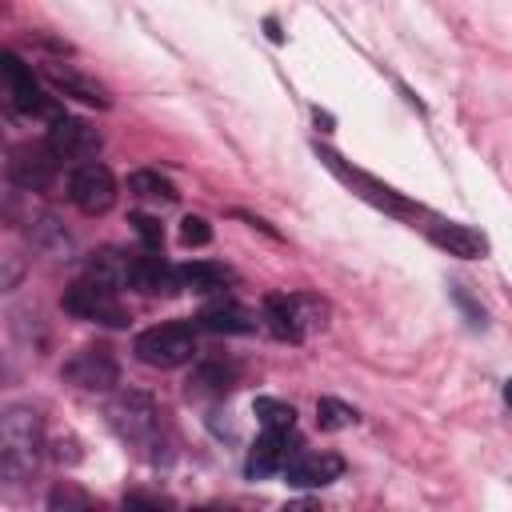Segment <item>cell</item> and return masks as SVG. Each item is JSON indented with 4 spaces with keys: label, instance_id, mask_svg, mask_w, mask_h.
I'll return each instance as SVG.
<instances>
[{
    "label": "cell",
    "instance_id": "obj_1",
    "mask_svg": "<svg viewBox=\"0 0 512 512\" xmlns=\"http://www.w3.org/2000/svg\"><path fill=\"white\" fill-rule=\"evenodd\" d=\"M44 460V424H40V412L24 408V404H12L4 408L0 416V472L20 484L28 476H36Z\"/></svg>",
    "mask_w": 512,
    "mask_h": 512
},
{
    "label": "cell",
    "instance_id": "obj_2",
    "mask_svg": "<svg viewBox=\"0 0 512 512\" xmlns=\"http://www.w3.org/2000/svg\"><path fill=\"white\" fill-rule=\"evenodd\" d=\"M260 320L268 324V332L276 340L300 344L312 332H324L328 328V300H320L312 292H292V296H276L272 292V296H264Z\"/></svg>",
    "mask_w": 512,
    "mask_h": 512
},
{
    "label": "cell",
    "instance_id": "obj_3",
    "mask_svg": "<svg viewBox=\"0 0 512 512\" xmlns=\"http://www.w3.org/2000/svg\"><path fill=\"white\" fill-rule=\"evenodd\" d=\"M104 416H108L112 432H116L128 448H140V452H144V448L156 444L160 412H156V400H152L148 392H140V388H124V392H116Z\"/></svg>",
    "mask_w": 512,
    "mask_h": 512
},
{
    "label": "cell",
    "instance_id": "obj_4",
    "mask_svg": "<svg viewBox=\"0 0 512 512\" xmlns=\"http://www.w3.org/2000/svg\"><path fill=\"white\" fill-rule=\"evenodd\" d=\"M132 352H136V360L148 364V368H180V364H188L192 352H196V332H192V324H184V320L152 324V328H144V332L132 340Z\"/></svg>",
    "mask_w": 512,
    "mask_h": 512
},
{
    "label": "cell",
    "instance_id": "obj_5",
    "mask_svg": "<svg viewBox=\"0 0 512 512\" xmlns=\"http://www.w3.org/2000/svg\"><path fill=\"white\" fill-rule=\"evenodd\" d=\"M4 104H8V112H16V116H40V120H60L64 112H60V104L40 88V80L32 76V68L16 56V52H4Z\"/></svg>",
    "mask_w": 512,
    "mask_h": 512
},
{
    "label": "cell",
    "instance_id": "obj_6",
    "mask_svg": "<svg viewBox=\"0 0 512 512\" xmlns=\"http://www.w3.org/2000/svg\"><path fill=\"white\" fill-rule=\"evenodd\" d=\"M64 312H72V316H80V320H92V324H108V328H124V324H128V312H124L116 288H108V284H100V280H92V276L68 284V292H64Z\"/></svg>",
    "mask_w": 512,
    "mask_h": 512
},
{
    "label": "cell",
    "instance_id": "obj_7",
    "mask_svg": "<svg viewBox=\"0 0 512 512\" xmlns=\"http://www.w3.org/2000/svg\"><path fill=\"white\" fill-rule=\"evenodd\" d=\"M316 156H320V160H324V164H328V168H332V172H336L352 192H360L368 204H376V208H384V212H392V216H416V212H420V208H416V204H408L396 188L380 184L376 176H368V172H360V168H348L332 148H320V144H316Z\"/></svg>",
    "mask_w": 512,
    "mask_h": 512
},
{
    "label": "cell",
    "instance_id": "obj_8",
    "mask_svg": "<svg viewBox=\"0 0 512 512\" xmlns=\"http://www.w3.org/2000/svg\"><path fill=\"white\" fill-rule=\"evenodd\" d=\"M60 376L84 392H108L120 380V364L112 356L108 344H84L80 352H72L60 368Z\"/></svg>",
    "mask_w": 512,
    "mask_h": 512
},
{
    "label": "cell",
    "instance_id": "obj_9",
    "mask_svg": "<svg viewBox=\"0 0 512 512\" xmlns=\"http://www.w3.org/2000/svg\"><path fill=\"white\" fill-rule=\"evenodd\" d=\"M68 200L84 212V216H104L116 204V176L104 164H80L68 176Z\"/></svg>",
    "mask_w": 512,
    "mask_h": 512
},
{
    "label": "cell",
    "instance_id": "obj_10",
    "mask_svg": "<svg viewBox=\"0 0 512 512\" xmlns=\"http://www.w3.org/2000/svg\"><path fill=\"white\" fill-rule=\"evenodd\" d=\"M300 452V440H296V428H264V436L248 448V460H244V476L248 480H264L280 468H288V460Z\"/></svg>",
    "mask_w": 512,
    "mask_h": 512
},
{
    "label": "cell",
    "instance_id": "obj_11",
    "mask_svg": "<svg viewBox=\"0 0 512 512\" xmlns=\"http://www.w3.org/2000/svg\"><path fill=\"white\" fill-rule=\"evenodd\" d=\"M56 156L48 144H20L8 156V180L24 192H48L56 180Z\"/></svg>",
    "mask_w": 512,
    "mask_h": 512
},
{
    "label": "cell",
    "instance_id": "obj_12",
    "mask_svg": "<svg viewBox=\"0 0 512 512\" xmlns=\"http://www.w3.org/2000/svg\"><path fill=\"white\" fill-rule=\"evenodd\" d=\"M44 144L52 148L56 160H88V156H96V148H100V132H96L88 120L60 116V120L48 124Z\"/></svg>",
    "mask_w": 512,
    "mask_h": 512
},
{
    "label": "cell",
    "instance_id": "obj_13",
    "mask_svg": "<svg viewBox=\"0 0 512 512\" xmlns=\"http://www.w3.org/2000/svg\"><path fill=\"white\" fill-rule=\"evenodd\" d=\"M236 384H240V364L216 356V360H200V364L188 372L184 396H188V400H220V396H228Z\"/></svg>",
    "mask_w": 512,
    "mask_h": 512
},
{
    "label": "cell",
    "instance_id": "obj_14",
    "mask_svg": "<svg viewBox=\"0 0 512 512\" xmlns=\"http://www.w3.org/2000/svg\"><path fill=\"white\" fill-rule=\"evenodd\" d=\"M128 288H136L144 296H176L184 284H180V268H172L160 252H144V256H132Z\"/></svg>",
    "mask_w": 512,
    "mask_h": 512
},
{
    "label": "cell",
    "instance_id": "obj_15",
    "mask_svg": "<svg viewBox=\"0 0 512 512\" xmlns=\"http://www.w3.org/2000/svg\"><path fill=\"white\" fill-rule=\"evenodd\" d=\"M340 472H344V460L336 452H296L284 468L292 488H324L340 480Z\"/></svg>",
    "mask_w": 512,
    "mask_h": 512
},
{
    "label": "cell",
    "instance_id": "obj_16",
    "mask_svg": "<svg viewBox=\"0 0 512 512\" xmlns=\"http://www.w3.org/2000/svg\"><path fill=\"white\" fill-rule=\"evenodd\" d=\"M428 240L448 252V256H460V260H484L488 256V236L468 228V224H452V220H436L428 228Z\"/></svg>",
    "mask_w": 512,
    "mask_h": 512
},
{
    "label": "cell",
    "instance_id": "obj_17",
    "mask_svg": "<svg viewBox=\"0 0 512 512\" xmlns=\"http://www.w3.org/2000/svg\"><path fill=\"white\" fill-rule=\"evenodd\" d=\"M196 324H200L204 332H216V336H248V332L260 328L256 312H248V308L236 304V300H216V304H208V308L196 316Z\"/></svg>",
    "mask_w": 512,
    "mask_h": 512
},
{
    "label": "cell",
    "instance_id": "obj_18",
    "mask_svg": "<svg viewBox=\"0 0 512 512\" xmlns=\"http://www.w3.org/2000/svg\"><path fill=\"white\" fill-rule=\"evenodd\" d=\"M28 240H32V248H36L40 256H48V260H72V256H76V244H72L68 228H64L52 212H44V216H36V220L28 224Z\"/></svg>",
    "mask_w": 512,
    "mask_h": 512
},
{
    "label": "cell",
    "instance_id": "obj_19",
    "mask_svg": "<svg viewBox=\"0 0 512 512\" xmlns=\"http://www.w3.org/2000/svg\"><path fill=\"white\" fill-rule=\"evenodd\" d=\"M44 76H48V84H56L64 96H76V100H84V104H96V108H108L112 100H108V92H104V84H96L92 76H80L76 68H60V64H48L44 68Z\"/></svg>",
    "mask_w": 512,
    "mask_h": 512
},
{
    "label": "cell",
    "instance_id": "obj_20",
    "mask_svg": "<svg viewBox=\"0 0 512 512\" xmlns=\"http://www.w3.org/2000/svg\"><path fill=\"white\" fill-rule=\"evenodd\" d=\"M180 284L188 292L212 296V292H224L232 284V268L216 264V260H188V264H180Z\"/></svg>",
    "mask_w": 512,
    "mask_h": 512
},
{
    "label": "cell",
    "instance_id": "obj_21",
    "mask_svg": "<svg viewBox=\"0 0 512 512\" xmlns=\"http://www.w3.org/2000/svg\"><path fill=\"white\" fill-rule=\"evenodd\" d=\"M128 272H132V256H128V252H120V248H100V252L88 256V272H84V276H92V280H100V284H108V288H124V284H128Z\"/></svg>",
    "mask_w": 512,
    "mask_h": 512
},
{
    "label": "cell",
    "instance_id": "obj_22",
    "mask_svg": "<svg viewBox=\"0 0 512 512\" xmlns=\"http://www.w3.org/2000/svg\"><path fill=\"white\" fill-rule=\"evenodd\" d=\"M128 192H132L136 200H148V204H176V200H180L176 184H172L168 176H160L156 168L132 172V176H128Z\"/></svg>",
    "mask_w": 512,
    "mask_h": 512
},
{
    "label": "cell",
    "instance_id": "obj_23",
    "mask_svg": "<svg viewBox=\"0 0 512 512\" xmlns=\"http://www.w3.org/2000/svg\"><path fill=\"white\" fill-rule=\"evenodd\" d=\"M252 412H256V420H260L264 428H296V408H292L288 400H276V396H256Z\"/></svg>",
    "mask_w": 512,
    "mask_h": 512
},
{
    "label": "cell",
    "instance_id": "obj_24",
    "mask_svg": "<svg viewBox=\"0 0 512 512\" xmlns=\"http://www.w3.org/2000/svg\"><path fill=\"white\" fill-rule=\"evenodd\" d=\"M316 424H320L324 432H340V428L356 424V408L344 404V400H336V396H320V400H316Z\"/></svg>",
    "mask_w": 512,
    "mask_h": 512
},
{
    "label": "cell",
    "instance_id": "obj_25",
    "mask_svg": "<svg viewBox=\"0 0 512 512\" xmlns=\"http://www.w3.org/2000/svg\"><path fill=\"white\" fill-rule=\"evenodd\" d=\"M96 500L84 492V488H76V484H56L52 492H48V508L52 512H60V508H92Z\"/></svg>",
    "mask_w": 512,
    "mask_h": 512
},
{
    "label": "cell",
    "instance_id": "obj_26",
    "mask_svg": "<svg viewBox=\"0 0 512 512\" xmlns=\"http://www.w3.org/2000/svg\"><path fill=\"white\" fill-rule=\"evenodd\" d=\"M128 224L136 228V236L144 240V248H148V252H160V248H164V228H160V220H156V216L132 212V216H128Z\"/></svg>",
    "mask_w": 512,
    "mask_h": 512
},
{
    "label": "cell",
    "instance_id": "obj_27",
    "mask_svg": "<svg viewBox=\"0 0 512 512\" xmlns=\"http://www.w3.org/2000/svg\"><path fill=\"white\" fill-rule=\"evenodd\" d=\"M208 240H212V228H208L204 216H184L180 220V244L184 248H204Z\"/></svg>",
    "mask_w": 512,
    "mask_h": 512
},
{
    "label": "cell",
    "instance_id": "obj_28",
    "mask_svg": "<svg viewBox=\"0 0 512 512\" xmlns=\"http://www.w3.org/2000/svg\"><path fill=\"white\" fill-rule=\"evenodd\" d=\"M452 296H456V304H460V308L472 316V324H480V328H484V308H476V304H472V296H468L460 284H452Z\"/></svg>",
    "mask_w": 512,
    "mask_h": 512
},
{
    "label": "cell",
    "instance_id": "obj_29",
    "mask_svg": "<svg viewBox=\"0 0 512 512\" xmlns=\"http://www.w3.org/2000/svg\"><path fill=\"white\" fill-rule=\"evenodd\" d=\"M124 504H152V508H168V496H156V492H128Z\"/></svg>",
    "mask_w": 512,
    "mask_h": 512
},
{
    "label": "cell",
    "instance_id": "obj_30",
    "mask_svg": "<svg viewBox=\"0 0 512 512\" xmlns=\"http://www.w3.org/2000/svg\"><path fill=\"white\" fill-rule=\"evenodd\" d=\"M504 400H508V404H512V380H508V384H504Z\"/></svg>",
    "mask_w": 512,
    "mask_h": 512
}]
</instances>
